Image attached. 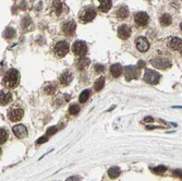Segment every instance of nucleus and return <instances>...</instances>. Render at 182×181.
Returning <instances> with one entry per match:
<instances>
[{"mask_svg":"<svg viewBox=\"0 0 182 181\" xmlns=\"http://www.w3.org/2000/svg\"><path fill=\"white\" fill-rule=\"evenodd\" d=\"M179 51H180V54H181V55H182V47H181V48H180V49H179Z\"/></svg>","mask_w":182,"mask_h":181,"instance_id":"39","label":"nucleus"},{"mask_svg":"<svg viewBox=\"0 0 182 181\" xmlns=\"http://www.w3.org/2000/svg\"><path fill=\"white\" fill-rule=\"evenodd\" d=\"M130 35H131V29L128 25L123 24V25H121L118 29V36L121 40H128Z\"/></svg>","mask_w":182,"mask_h":181,"instance_id":"12","label":"nucleus"},{"mask_svg":"<svg viewBox=\"0 0 182 181\" xmlns=\"http://www.w3.org/2000/svg\"><path fill=\"white\" fill-rule=\"evenodd\" d=\"M172 174H173V176H176L177 178H182V170L181 169H175Z\"/></svg>","mask_w":182,"mask_h":181,"instance_id":"34","label":"nucleus"},{"mask_svg":"<svg viewBox=\"0 0 182 181\" xmlns=\"http://www.w3.org/2000/svg\"><path fill=\"white\" fill-rule=\"evenodd\" d=\"M152 65L157 69H167L170 67V61L165 58H156L152 60Z\"/></svg>","mask_w":182,"mask_h":181,"instance_id":"9","label":"nucleus"},{"mask_svg":"<svg viewBox=\"0 0 182 181\" xmlns=\"http://www.w3.org/2000/svg\"><path fill=\"white\" fill-rule=\"evenodd\" d=\"M119 175H120V168H118V167H111L108 170V176L110 179H116Z\"/></svg>","mask_w":182,"mask_h":181,"instance_id":"22","label":"nucleus"},{"mask_svg":"<svg viewBox=\"0 0 182 181\" xmlns=\"http://www.w3.org/2000/svg\"><path fill=\"white\" fill-rule=\"evenodd\" d=\"M19 80H20V76H19V72L15 69H11L9 70L6 75L4 78V84L8 88H13L18 85Z\"/></svg>","mask_w":182,"mask_h":181,"instance_id":"1","label":"nucleus"},{"mask_svg":"<svg viewBox=\"0 0 182 181\" xmlns=\"http://www.w3.org/2000/svg\"><path fill=\"white\" fill-rule=\"evenodd\" d=\"M134 21H135L136 25L139 26H145L150 21V17L146 12H137L134 17Z\"/></svg>","mask_w":182,"mask_h":181,"instance_id":"7","label":"nucleus"},{"mask_svg":"<svg viewBox=\"0 0 182 181\" xmlns=\"http://www.w3.org/2000/svg\"><path fill=\"white\" fill-rule=\"evenodd\" d=\"M72 50L76 56L79 57H84V55L87 52V46L84 42H81V40H76L73 46H72Z\"/></svg>","mask_w":182,"mask_h":181,"instance_id":"4","label":"nucleus"},{"mask_svg":"<svg viewBox=\"0 0 182 181\" xmlns=\"http://www.w3.org/2000/svg\"><path fill=\"white\" fill-rule=\"evenodd\" d=\"M53 9H54L55 13L57 15H60L61 12H62V9H63V4L61 2L60 0H55L53 2Z\"/></svg>","mask_w":182,"mask_h":181,"instance_id":"19","label":"nucleus"},{"mask_svg":"<svg viewBox=\"0 0 182 181\" xmlns=\"http://www.w3.org/2000/svg\"><path fill=\"white\" fill-rule=\"evenodd\" d=\"M95 17H96V11L92 8H86L80 13V20L83 23H88V22L93 21Z\"/></svg>","mask_w":182,"mask_h":181,"instance_id":"3","label":"nucleus"},{"mask_svg":"<svg viewBox=\"0 0 182 181\" xmlns=\"http://www.w3.org/2000/svg\"><path fill=\"white\" fill-rule=\"evenodd\" d=\"M89 94H91V90H84L81 93V95H80V97H79V101H80V103H85L87 99H88V97H89Z\"/></svg>","mask_w":182,"mask_h":181,"instance_id":"25","label":"nucleus"},{"mask_svg":"<svg viewBox=\"0 0 182 181\" xmlns=\"http://www.w3.org/2000/svg\"><path fill=\"white\" fill-rule=\"evenodd\" d=\"M95 70H96L98 73H101L105 71V67L103 65H95Z\"/></svg>","mask_w":182,"mask_h":181,"instance_id":"33","label":"nucleus"},{"mask_svg":"<svg viewBox=\"0 0 182 181\" xmlns=\"http://www.w3.org/2000/svg\"><path fill=\"white\" fill-rule=\"evenodd\" d=\"M99 1V10L101 12H108L111 8V0H98Z\"/></svg>","mask_w":182,"mask_h":181,"instance_id":"18","label":"nucleus"},{"mask_svg":"<svg viewBox=\"0 0 182 181\" xmlns=\"http://www.w3.org/2000/svg\"><path fill=\"white\" fill-rule=\"evenodd\" d=\"M56 132H57V128L56 127L48 128V130H47V134H48V135H54Z\"/></svg>","mask_w":182,"mask_h":181,"instance_id":"32","label":"nucleus"},{"mask_svg":"<svg viewBox=\"0 0 182 181\" xmlns=\"http://www.w3.org/2000/svg\"><path fill=\"white\" fill-rule=\"evenodd\" d=\"M122 70L123 69H122V67L119 63H114V65H112L110 67V72L114 78H119V76L121 75Z\"/></svg>","mask_w":182,"mask_h":181,"instance_id":"16","label":"nucleus"},{"mask_svg":"<svg viewBox=\"0 0 182 181\" xmlns=\"http://www.w3.org/2000/svg\"><path fill=\"white\" fill-rule=\"evenodd\" d=\"M144 122H153L154 121V118L153 117H146V118H144V120H143Z\"/></svg>","mask_w":182,"mask_h":181,"instance_id":"36","label":"nucleus"},{"mask_svg":"<svg viewBox=\"0 0 182 181\" xmlns=\"http://www.w3.org/2000/svg\"><path fill=\"white\" fill-rule=\"evenodd\" d=\"M47 140H48V138H47L46 135H45V136H42V138L38 139V140L36 141V143H37V144H43V143H46Z\"/></svg>","mask_w":182,"mask_h":181,"instance_id":"35","label":"nucleus"},{"mask_svg":"<svg viewBox=\"0 0 182 181\" xmlns=\"http://www.w3.org/2000/svg\"><path fill=\"white\" fill-rule=\"evenodd\" d=\"M104 85H105V78H104V76H100V78H98V79L96 80L94 86H95V90L98 92V90H103Z\"/></svg>","mask_w":182,"mask_h":181,"instance_id":"24","label":"nucleus"},{"mask_svg":"<svg viewBox=\"0 0 182 181\" xmlns=\"http://www.w3.org/2000/svg\"><path fill=\"white\" fill-rule=\"evenodd\" d=\"M79 111H80L79 105H75V104H73V105H71L70 107H69V112H70L71 115H78Z\"/></svg>","mask_w":182,"mask_h":181,"instance_id":"30","label":"nucleus"},{"mask_svg":"<svg viewBox=\"0 0 182 181\" xmlns=\"http://www.w3.org/2000/svg\"><path fill=\"white\" fill-rule=\"evenodd\" d=\"M128 15H129V10H128V8L124 7V6L120 7L118 9V11H117V17H118L119 19H121V20L127 19L128 18Z\"/></svg>","mask_w":182,"mask_h":181,"instance_id":"20","label":"nucleus"},{"mask_svg":"<svg viewBox=\"0 0 182 181\" xmlns=\"http://www.w3.org/2000/svg\"><path fill=\"white\" fill-rule=\"evenodd\" d=\"M89 63H91V60L87 57H81L79 59V61L76 62V68L79 70H84Z\"/></svg>","mask_w":182,"mask_h":181,"instance_id":"17","label":"nucleus"},{"mask_svg":"<svg viewBox=\"0 0 182 181\" xmlns=\"http://www.w3.org/2000/svg\"><path fill=\"white\" fill-rule=\"evenodd\" d=\"M56 90H57L56 85H54V84H49V85H47V86L45 87V93L48 95H51L56 92Z\"/></svg>","mask_w":182,"mask_h":181,"instance_id":"28","label":"nucleus"},{"mask_svg":"<svg viewBox=\"0 0 182 181\" xmlns=\"http://www.w3.org/2000/svg\"><path fill=\"white\" fill-rule=\"evenodd\" d=\"M135 45H136V48L140 51H142V52L147 51L148 48H150V43H148V40L145 37H139V38H136Z\"/></svg>","mask_w":182,"mask_h":181,"instance_id":"10","label":"nucleus"},{"mask_svg":"<svg viewBox=\"0 0 182 181\" xmlns=\"http://www.w3.org/2000/svg\"><path fill=\"white\" fill-rule=\"evenodd\" d=\"M75 27H76V24H75V22L73 20L71 21H68L63 23L62 24V32L64 33V35H67V36H71L74 34V31H75Z\"/></svg>","mask_w":182,"mask_h":181,"instance_id":"8","label":"nucleus"},{"mask_svg":"<svg viewBox=\"0 0 182 181\" xmlns=\"http://www.w3.org/2000/svg\"><path fill=\"white\" fill-rule=\"evenodd\" d=\"M13 133L17 135V138H25L26 136V134H27V130H26V128L23 126V124H18V126H14L13 129Z\"/></svg>","mask_w":182,"mask_h":181,"instance_id":"13","label":"nucleus"},{"mask_svg":"<svg viewBox=\"0 0 182 181\" xmlns=\"http://www.w3.org/2000/svg\"><path fill=\"white\" fill-rule=\"evenodd\" d=\"M69 52V44L67 42H58L55 46V54L57 57L61 58Z\"/></svg>","mask_w":182,"mask_h":181,"instance_id":"5","label":"nucleus"},{"mask_svg":"<svg viewBox=\"0 0 182 181\" xmlns=\"http://www.w3.org/2000/svg\"><path fill=\"white\" fill-rule=\"evenodd\" d=\"M145 67V62L144 61H139V63H137V68H144Z\"/></svg>","mask_w":182,"mask_h":181,"instance_id":"38","label":"nucleus"},{"mask_svg":"<svg viewBox=\"0 0 182 181\" xmlns=\"http://www.w3.org/2000/svg\"><path fill=\"white\" fill-rule=\"evenodd\" d=\"M14 35H15V31L12 27H8L4 33V38H7V40H10L12 37H14Z\"/></svg>","mask_w":182,"mask_h":181,"instance_id":"26","label":"nucleus"},{"mask_svg":"<svg viewBox=\"0 0 182 181\" xmlns=\"http://www.w3.org/2000/svg\"><path fill=\"white\" fill-rule=\"evenodd\" d=\"M168 46L171 48L172 50H179L182 47V40L179 37H172L171 40L168 42Z\"/></svg>","mask_w":182,"mask_h":181,"instance_id":"15","label":"nucleus"},{"mask_svg":"<svg viewBox=\"0 0 182 181\" xmlns=\"http://www.w3.org/2000/svg\"><path fill=\"white\" fill-rule=\"evenodd\" d=\"M124 75L127 81L136 79L139 76V68L133 67V65H127V67H124Z\"/></svg>","mask_w":182,"mask_h":181,"instance_id":"6","label":"nucleus"},{"mask_svg":"<svg viewBox=\"0 0 182 181\" xmlns=\"http://www.w3.org/2000/svg\"><path fill=\"white\" fill-rule=\"evenodd\" d=\"M160 80V74L157 73L156 71L147 69L144 74V81L148 84H157Z\"/></svg>","mask_w":182,"mask_h":181,"instance_id":"2","label":"nucleus"},{"mask_svg":"<svg viewBox=\"0 0 182 181\" xmlns=\"http://www.w3.org/2000/svg\"><path fill=\"white\" fill-rule=\"evenodd\" d=\"M7 139H8L7 131L1 128V130H0V143H1V144H4V142L7 141Z\"/></svg>","mask_w":182,"mask_h":181,"instance_id":"29","label":"nucleus"},{"mask_svg":"<svg viewBox=\"0 0 182 181\" xmlns=\"http://www.w3.org/2000/svg\"><path fill=\"white\" fill-rule=\"evenodd\" d=\"M23 115H24V112L21 108H14L9 112V119L13 122H17L23 118Z\"/></svg>","mask_w":182,"mask_h":181,"instance_id":"11","label":"nucleus"},{"mask_svg":"<svg viewBox=\"0 0 182 181\" xmlns=\"http://www.w3.org/2000/svg\"><path fill=\"white\" fill-rule=\"evenodd\" d=\"M152 170H153V172H155V174L163 175L167 171V168L165 166H157V167H155V168H152Z\"/></svg>","mask_w":182,"mask_h":181,"instance_id":"27","label":"nucleus"},{"mask_svg":"<svg viewBox=\"0 0 182 181\" xmlns=\"http://www.w3.org/2000/svg\"><path fill=\"white\" fill-rule=\"evenodd\" d=\"M72 79H73L72 73H70L69 71H65V72H63L61 74L59 82H60V84L62 86H68L69 84H70V82L72 81Z\"/></svg>","mask_w":182,"mask_h":181,"instance_id":"14","label":"nucleus"},{"mask_svg":"<svg viewBox=\"0 0 182 181\" xmlns=\"http://www.w3.org/2000/svg\"><path fill=\"white\" fill-rule=\"evenodd\" d=\"M159 22H160V24L163 26H168L171 24L172 22V19L171 17H170V14H168V13H165V14H163L160 17V19H159Z\"/></svg>","mask_w":182,"mask_h":181,"instance_id":"21","label":"nucleus"},{"mask_svg":"<svg viewBox=\"0 0 182 181\" xmlns=\"http://www.w3.org/2000/svg\"><path fill=\"white\" fill-rule=\"evenodd\" d=\"M67 181H80V178L79 177H70L67 179Z\"/></svg>","mask_w":182,"mask_h":181,"instance_id":"37","label":"nucleus"},{"mask_svg":"<svg viewBox=\"0 0 182 181\" xmlns=\"http://www.w3.org/2000/svg\"><path fill=\"white\" fill-rule=\"evenodd\" d=\"M180 29H182V23H181V24H180Z\"/></svg>","mask_w":182,"mask_h":181,"instance_id":"40","label":"nucleus"},{"mask_svg":"<svg viewBox=\"0 0 182 181\" xmlns=\"http://www.w3.org/2000/svg\"><path fill=\"white\" fill-rule=\"evenodd\" d=\"M11 98H12L11 93H4V92H1V105L2 106L7 105L8 103L11 101Z\"/></svg>","mask_w":182,"mask_h":181,"instance_id":"23","label":"nucleus"},{"mask_svg":"<svg viewBox=\"0 0 182 181\" xmlns=\"http://www.w3.org/2000/svg\"><path fill=\"white\" fill-rule=\"evenodd\" d=\"M31 23H32V22H31V19L26 17V18L23 19V22H22V27H23L24 29H29V25L31 24Z\"/></svg>","mask_w":182,"mask_h":181,"instance_id":"31","label":"nucleus"}]
</instances>
